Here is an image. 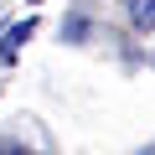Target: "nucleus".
<instances>
[{
  "label": "nucleus",
  "mask_w": 155,
  "mask_h": 155,
  "mask_svg": "<svg viewBox=\"0 0 155 155\" xmlns=\"http://www.w3.org/2000/svg\"><path fill=\"white\" fill-rule=\"evenodd\" d=\"M31 31H36V21H21V26H11V31H5V41H0V62H11V57L21 52V41H26Z\"/></svg>",
  "instance_id": "1"
},
{
  "label": "nucleus",
  "mask_w": 155,
  "mask_h": 155,
  "mask_svg": "<svg viewBox=\"0 0 155 155\" xmlns=\"http://www.w3.org/2000/svg\"><path fill=\"white\" fill-rule=\"evenodd\" d=\"M124 11H129V21H134L140 31L155 26V0H124Z\"/></svg>",
  "instance_id": "2"
},
{
  "label": "nucleus",
  "mask_w": 155,
  "mask_h": 155,
  "mask_svg": "<svg viewBox=\"0 0 155 155\" xmlns=\"http://www.w3.org/2000/svg\"><path fill=\"white\" fill-rule=\"evenodd\" d=\"M0 155H26V150H16V145H5V140H0Z\"/></svg>",
  "instance_id": "3"
}]
</instances>
